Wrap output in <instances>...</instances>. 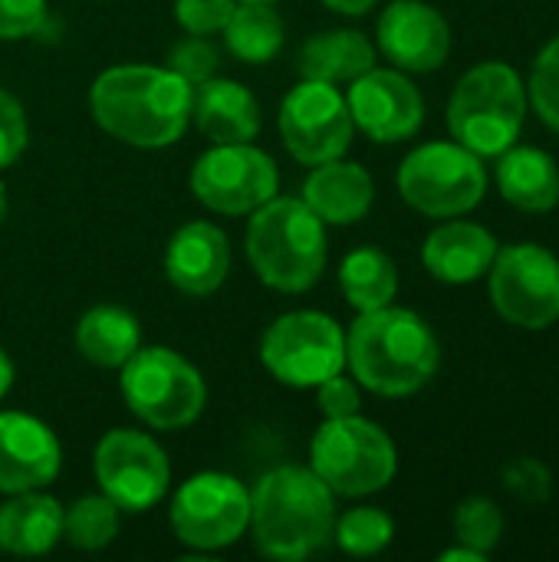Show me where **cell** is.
Here are the masks:
<instances>
[{"label":"cell","mask_w":559,"mask_h":562,"mask_svg":"<svg viewBox=\"0 0 559 562\" xmlns=\"http://www.w3.org/2000/svg\"><path fill=\"white\" fill-rule=\"evenodd\" d=\"M191 92L178 72L161 66H112L92 89V119L112 138L135 148L175 145L191 119Z\"/></svg>","instance_id":"1"},{"label":"cell","mask_w":559,"mask_h":562,"mask_svg":"<svg viewBox=\"0 0 559 562\" xmlns=\"http://www.w3.org/2000/svg\"><path fill=\"white\" fill-rule=\"evenodd\" d=\"M346 366L369 392L405 398L435 379L441 346L418 313L389 303L382 310L359 313L346 336Z\"/></svg>","instance_id":"2"},{"label":"cell","mask_w":559,"mask_h":562,"mask_svg":"<svg viewBox=\"0 0 559 562\" xmlns=\"http://www.w3.org/2000/svg\"><path fill=\"white\" fill-rule=\"evenodd\" d=\"M336 494L313 468L283 464L257 481L250 494V530L264 557L300 562L323 550L336 527Z\"/></svg>","instance_id":"3"},{"label":"cell","mask_w":559,"mask_h":562,"mask_svg":"<svg viewBox=\"0 0 559 562\" xmlns=\"http://www.w3.org/2000/svg\"><path fill=\"white\" fill-rule=\"evenodd\" d=\"M247 260L280 293L310 290L326 267V224L303 198H270L247 224Z\"/></svg>","instance_id":"4"},{"label":"cell","mask_w":559,"mask_h":562,"mask_svg":"<svg viewBox=\"0 0 559 562\" xmlns=\"http://www.w3.org/2000/svg\"><path fill=\"white\" fill-rule=\"evenodd\" d=\"M527 119V89L514 66L494 59L468 69L448 99V128L458 145L497 158L517 145Z\"/></svg>","instance_id":"5"},{"label":"cell","mask_w":559,"mask_h":562,"mask_svg":"<svg viewBox=\"0 0 559 562\" xmlns=\"http://www.w3.org/2000/svg\"><path fill=\"white\" fill-rule=\"evenodd\" d=\"M313 474L339 497H369L392 484L399 451L392 438L362 415L326 418L310 441Z\"/></svg>","instance_id":"6"},{"label":"cell","mask_w":559,"mask_h":562,"mask_svg":"<svg viewBox=\"0 0 559 562\" xmlns=\"http://www.w3.org/2000/svg\"><path fill=\"white\" fill-rule=\"evenodd\" d=\"M122 398L128 412L158 431H178L198 422L208 402L201 372L175 349H135L122 366Z\"/></svg>","instance_id":"7"},{"label":"cell","mask_w":559,"mask_h":562,"mask_svg":"<svg viewBox=\"0 0 559 562\" xmlns=\"http://www.w3.org/2000/svg\"><path fill=\"white\" fill-rule=\"evenodd\" d=\"M399 191L409 207L428 217H461L474 211L488 191L481 155L458 142H428L405 155Z\"/></svg>","instance_id":"8"},{"label":"cell","mask_w":559,"mask_h":562,"mask_svg":"<svg viewBox=\"0 0 559 562\" xmlns=\"http://www.w3.org/2000/svg\"><path fill=\"white\" fill-rule=\"evenodd\" d=\"M260 362L290 389H316L346 369V333L326 313H287L264 333Z\"/></svg>","instance_id":"9"},{"label":"cell","mask_w":559,"mask_h":562,"mask_svg":"<svg viewBox=\"0 0 559 562\" xmlns=\"http://www.w3.org/2000/svg\"><path fill=\"white\" fill-rule=\"evenodd\" d=\"M491 303L521 329L559 323V257L540 244H511L491 263Z\"/></svg>","instance_id":"10"},{"label":"cell","mask_w":559,"mask_h":562,"mask_svg":"<svg viewBox=\"0 0 559 562\" xmlns=\"http://www.w3.org/2000/svg\"><path fill=\"white\" fill-rule=\"evenodd\" d=\"M250 524V494L231 474L204 471L185 481L171 501V530L185 547L224 550L244 537Z\"/></svg>","instance_id":"11"},{"label":"cell","mask_w":559,"mask_h":562,"mask_svg":"<svg viewBox=\"0 0 559 562\" xmlns=\"http://www.w3.org/2000/svg\"><path fill=\"white\" fill-rule=\"evenodd\" d=\"M280 171L273 158L250 142L214 145L191 168L194 198L214 214H254L277 198Z\"/></svg>","instance_id":"12"},{"label":"cell","mask_w":559,"mask_h":562,"mask_svg":"<svg viewBox=\"0 0 559 562\" xmlns=\"http://www.w3.org/2000/svg\"><path fill=\"white\" fill-rule=\"evenodd\" d=\"M99 491L125 514H145L168 494L171 468L161 445L142 431L115 428L96 445Z\"/></svg>","instance_id":"13"},{"label":"cell","mask_w":559,"mask_h":562,"mask_svg":"<svg viewBox=\"0 0 559 562\" xmlns=\"http://www.w3.org/2000/svg\"><path fill=\"white\" fill-rule=\"evenodd\" d=\"M353 112L346 95L316 79H303L280 105V135L287 151L303 165L343 158L353 145Z\"/></svg>","instance_id":"14"},{"label":"cell","mask_w":559,"mask_h":562,"mask_svg":"<svg viewBox=\"0 0 559 562\" xmlns=\"http://www.w3.org/2000/svg\"><path fill=\"white\" fill-rule=\"evenodd\" d=\"M346 102H349L353 122L372 142H382V145L412 138L425 122V99L402 69L372 66L359 79H353Z\"/></svg>","instance_id":"15"},{"label":"cell","mask_w":559,"mask_h":562,"mask_svg":"<svg viewBox=\"0 0 559 562\" xmlns=\"http://www.w3.org/2000/svg\"><path fill=\"white\" fill-rule=\"evenodd\" d=\"M379 49L405 72H435L451 53V26L425 0H392L379 16Z\"/></svg>","instance_id":"16"},{"label":"cell","mask_w":559,"mask_h":562,"mask_svg":"<svg viewBox=\"0 0 559 562\" xmlns=\"http://www.w3.org/2000/svg\"><path fill=\"white\" fill-rule=\"evenodd\" d=\"M63 464L56 435L33 415L0 412V491L23 494L46 487Z\"/></svg>","instance_id":"17"},{"label":"cell","mask_w":559,"mask_h":562,"mask_svg":"<svg viewBox=\"0 0 559 562\" xmlns=\"http://www.w3.org/2000/svg\"><path fill=\"white\" fill-rule=\"evenodd\" d=\"M231 270L227 234L208 221H191L175 231L165 250V277L185 296L214 293Z\"/></svg>","instance_id":"18"},{"label":"cell","mask_w":559,"mask_h":562,"mask_svg":"<svg viewBox=\"0 0 559 562\" xmlns=\"http://www.w3.org/2000/svg\"><path fill=\"white\" fill-rule=\"evenodd\" d=\"M497 250L501 244L488 227L474 221H448L425 237L422 263L435 280L461 286L481 280L491 270Z\"/></svg>","instance_id":"19"},{"label":"cell","mask_w":559,"mask_h":562,"mask_svg":"<svg viewBox=\"0 0 559 562\" xmlns=\"http://www.w3.org/2000/svg\"><path fill=\"white\" fill-rule=\"evenodd\" d=\"M191 119L201 135L214 145H241L254 142L260 132V105L254 92L234 79H204L191 92Z\"/></svg>","instance_id":"20"},{"label":"cell","mask_w":559,"mask_h":562,"mask_svg":"<svg viewBox=\"0 0 559 562\" xmlns=\"http://www.w3.org/2000/svg\"><path fill=\"white\" fill-rule=\"evenodd\" d=\"M303 201L323 224H356L369 214L376 201V184L369 171L356 161H323L313 165V175L303 184Z\"/></svg>","instance_id":"21"},{"label":"cell","mask_w":559,"mask_h":562,"mask_svg":"<svg viewBox=\"0 0 559 562\" xmlns=\"http://www.w3.org/2000/svg\"><path fill=\"white\" fill-rule=\"evenodd\" d=\"M497 188L524 214H547L559 204V168L554 155L534 145H511L497 155Z\"/></svg>","instance_id":"22"},{"label":"cell","mask_w":559,"mask_h":562,"mask_svg":"<svg viewBox=\"0 0 559 562\" xmlns=\"http://www.w3.org/2000/svg\"><path fill=\"white\" fill-rule=\"evenodd\" d=\"M59 537H63L59 501L36 491H23L0 507V550L13 557H43L56 547Z\"/></svg>","instance_id":"23"},{"label":"cell","mask_w":559,"mask_h":562,"mask_svg":"<svg viewBox=\"0 0 559 562\" xmlns=\"http://www.w3.org/2000/svg\"><path fill=\"white\" fill-rule=\"evenodd\" d=\"M376 66V46L359 30L316 33L300 49V76L316 82H353Z\"/></svg>","instance_id":"24"},{"label":"cell","mask_w":559,"mask_h":562,"mask_svg":"<svg viewBox=\"0 0 559 562\" xmlns=\"http://www.w3.org/2000/svg\"><path fill=\"white\" fill-rule=\"evenodd\" d=\"M142 346L138 319L122 306H92L76 323V352L102 369H122Z\"/></svg>","instance_id":"25"},{"label":"cell","mask_w":559,"mask_h":562,"mask_svg":"<svg viewBox=\"0 0 559 562\" xmlns=\"http://www.w3.org/2000/svg\"><path fill=\"white\" fill-rule=\"evenodd\" d=\"M339 286L353 310L369 313L382 310L399 293V270L389 254L379 247H359L353 250L339 267Z\"/></svg>","instance_id":"26"},{"label":"cell","mask_w":559,"mask_h":562,"mask_svg":"<svg viewBox=\"0 0 559 562\" xmlns=\"http://www.w3.org/2000/svg\"><path fill=\"white\" fill-rule=\"evenodd\" d=\"M227 49L250 66L270 63L283 46V20L270 3H237L224 23Z\"/></svg>","instance_id":"27"},{"label":"cell","mask_w":559,"mask_h":562,"mask_svg":"<svg viewBox=\"0 0 559 562\" xmlns=\"http://www.w3.org/2000/svg\"><path fill=\"white\" fill-rule=\"evenodd\" d=\"M119 533V507L102 497H79L72 507H63V537L76 550H102Z\"/></svg>","instance_id":"28"},{"label":"cell","mask_w":559,"mask_h":562,"mask_svg":"<svg viewBox=\"0 0 559 562\" xmlns=\"http://www.w3.org/2000/svg\"><path fill=\"white\" fill-rule=\"evenodd\" d=\"M333 537H336V547L353 557H376L392 543L395 524L379 507H356V510L336 517Z\"/></svg>","instance_id":"29"},{"label":"cell","mask_w":559,"mask_h":562,"mask_svg":"<svg viewBox=\"0 0 559 562\" xmlns=\"http://www.w3.org/2000/svg\"><path fill=\"white\" fill-rule=\"evenodd\" d=\"M455 537L458 543L478 550V553H491L501 537H504V514L491 497H468L458 504L455 510Z\"/></svg>","instance_id":"30"},{"label":"cell","mask_w":559,"mask_h":562,"mask_svg":"<svg viewBox=\"0 0 559 562\" xmlns=\"http://www.w3.org/2000/svg\"><path fill=\"white\" fill-rule=\"evenodd\" d=\"M527 95H530V105L540 115V122L559 132V36H554L540 49L534 72H530Z\"/></svg>","instance_id":"31"},{"label":"cell","mask_w":559,"mask_h":562,"mask_svg":"<svg viewBox=\"0 0 559 562\" xmlns=\"http://www.w3.org/2000/svg\"><path fill=\"white\" fill-rule=\"evenodd\" d=\"M217 66H221L217 46H214L211 40L198 36V33L181 36V40L171 46V53H168V69L178 72V76H181L185 82H191V86L211 79V76L217 72Z\"/></svg>","instance_id":"32"},{"label":"cell","mask_w":559,"mask_h":562,"mask_svg":"<svg viewBox=\"0 0 559 562\" xmlns=\"http://www.w3.org/2000/svg\"><path fill=\"white\" fill-rule=\"evenodd\" d=\"M504 487L527 504H544L554 494V474L537 458H514L504 468Z\"/></svg>","instance_id":"33"},{"label":"cell","mask_w":559,"mask_h":562,"mask_svg":"<svg viewBox=\"0 0 559 562\" xmlns=\"http://www.w3.org/2000/svg\"><path fill=\"white\" fill-rule=\"evenodd\" d=\"M234 7H237V0H175V16L185 33L211 36V33L224 30Z\"/></svg>","instance_id":"34"},{"label":"cell","mask_w":559,"mask_h":562,"mask_svg":"<svg viewBox=\"0 0 559 562\" xmlns=\"http://www.w3.org/2000/svg\"><path fill=\"white\" fill-rule=\"evenodd\" d=\"M30 142L23 105L0 86V168L13 165Z\"/></svg>","instance_id":"35"},{"label":"cell","mask_w":559,"mask_h":562,"mask_svg":"<svg viewBox=\"0 0 559 562\" xmlns=\"http://www.w3.org/2000/svg\"><path fill=\"white\" fill-rule=\"evenodd\" d=\"M46 23V0H0V40L33 36Z\"/></svg>","instance_id":"36"},{"label":"cell","mask_w":559,"mask_h":562,"mask_svg":"<svg viewBox=\"0 0 559 562\" xmlns=\"http://www.w3.org/2000/svg\"><path fill=\"white\" fill-rule=\"evenodd\" d=\"M316 405L326 418H346V415H359L362 398L353 379H346L343 372L329 375L326 382L316 385Z\"/></svg>","instance_id":"37"},{"label":"cell","mask_w":559,"mask_h":562,"mask_svg":"<svg viewBox=\"0 0 559 562\" xmlns=\"http://www.w3.org/2000/svg\"><path fill=\"white\" fill-rule=\"evenodd\" d=\"M329 10H336V13H346V16H362V13H369L379 0H323Z\"/></svg>","instance_id":"38"},{"label":"cell","mask_w":559,"mask_h":562,"mask_svg":"<svg viewBox=\"0 0 559 562\" xmlns=\"http://www.w3.org/2000/svg\"><path fill=\"white\" fill-rule=\"evenodd\" d=\"M438 560H441V562H484L488 557L461 543V547H455V550H445V553H441Z\"/></svg>","instance_id":"39"},{"label":"cell","mask_w":559,"mask_h":562,"mask_svg":"<svg viewBox=\"0 0 559 562\" xmlns=\"http://www.w3.org/2000/svg\"><path fill=\"white\" fill-rule=\"evenodd\" d=\"M10 385H13V362H10V356L0 349V398L10 392Z\"/></svg>","instance_id":"40"},{"label":"cell","mask_w":559,"mask_h":562,"mask_svg":"<svg viewBox=\"0 0 559 562\" xmlns=\"http://www.w3.org/2000/svg\"><path fill=\"white\" fill-rule=\"evenodd\" d=\"M7 221V188H3V181H0V224Z\"/></svg>","instance_id":"41"},{"label":"cell","mask_w":559,"mask_h":562,"mask_svg":"<svg viewBox=\"0 0 559 562\" xmlns=\"http://www.w3.org/2000/svg\"><path fill=\"white\" fill-rule=\"evenodd\" d=\"M237 3H273V0H237Z\"/></svg>","instance_id":"42"}]
</instances>
